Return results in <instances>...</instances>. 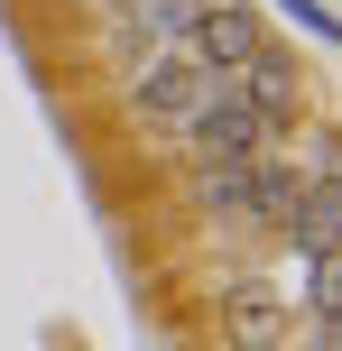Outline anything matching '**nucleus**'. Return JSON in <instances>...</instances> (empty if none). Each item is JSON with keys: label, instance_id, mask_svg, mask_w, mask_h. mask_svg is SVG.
Masks as SVG:
<instances>
[{"label": "nucleus", "instance_id": "f257e3e1", "mask_svg": "<svg viewBox=\"0 0 342 351\" xmlns=\"http://www.w3.org/2000/svg\"><path fill=\"white\" fill-rule=\"evenodd\" d=\"M195 194L213 222H241V231H287L296 213V176L278 158H241V167H195Z\"/></svg>", "mask_w": 342, "mask_h": 351}, {"label": "nucleus", "instance_id": "f03ea898", "mask_svg": "<svg viewBox=\"0 0 342 351\" xmlns=\"http://www.w3.org/2000/svg\"><path fill=\"white\" fill-rule=\"evenodd\" d=\"M222 84H232V74H204L185 47H148L139 65H130V102H139L158 130H185V121H195V111L213 102Z\"/></svg>", "mask_w": 342, "mask_h": 351}, {"label": "nucleus", "instance_id": "7ed1b4c3", "mask_svg": "<svg viewBox=\"0 0 342 351\" xmlns=\"http://www.w3.org/2000/svg\"><path fill=\"white\" fill-rule=\"evenodd\" d=\"M269 130H278L269 111H250L232 84H222L213 102L185 121V139H195V167H241V158H269Z\"/></svg>", "mask_w": 342, "mask_h": 351}, {"label": "nucleus", "instance_id": "20e7f679", "mask_svg": "<svg viewBox=\"0 0 342 351\" xmlns=\"http://www.w3.org/2000/svg\"><path fill=\"white\" fill-rule=\"evenodd\" d=\"M176 47L195 56L204 74H241V65H250L259 47H269V37H259V19L241 10V0H204V10H195V28H185Z\"/></svg>", "mask_w": 342, "mask_h": 351}, {"label": "nucleus", "instance_id": "39448f33", "mask_svg": "<svg viewBox=\"0 0 342 351\" xmlns=\"http://www.w3.org/2000/svg\"><path fill=\"white\" fill-rule=\"evenodd\" d=\"M222 333H232V351H278L287 342V287L278 278H232L222 287Z\"/></svg>", "mask_w": 342, "mask_h": 351}, {"label": "nucleus", "instance_id": "423d86ee", "mask_svg": "<svg viewBox=\"0 0 342 351\" xmlns=\"http://www.w3.org/2000/svg\"><path fill=\"white\" fill-rule=\"evenodd\" d=\"M287 231H296L306 250H333V241H342V167H333V176H315V185H296Z\"/></svg>", "mask_w": 342, "mask_h": 351}, {"label": "nucleus", "instance_id": "0eeeda50", "mask_svg": "<svg viewBox=\"0 0 342 351\" xmlns=\"http://www.w3.org/2000/svg\"><path fill=\"white\" fill-rule=\"evenodd\" d=\"M241 102H250V111H269V121H287V111H296V65H287V56H278V47H259L250 56V65H241Z\"/></svg>", "mask_w": 342, "mask_h": 351}, {"label": "nucleus", "instance_id": "6e6552de", "mask_svg": "<svg viewBox=\"0 0 342 351\" xmlns=\"http://www.w3.org/2000/svg\"><path fill=\"white\" fill-rule=\"evenodd\" d=\"M315 315L342 324V241H333V250H315Z\"/></svg>", "mask_w": 342, "mask_h": 351}, {"label": "nucleus", "instance_id": "1a4fd4ad", "mask_svg": "<svg viewBox=\"0 0 342 351\" xmlns=\"http://www.w3.org/2000/svg\"><path fill=\"white\" fill-rule=\"evenodd\" d=\"M315 351H342V324H324V342H315Z\"/></svg>", "mask_w": 342, "mask_h": 351}]
</instances>
